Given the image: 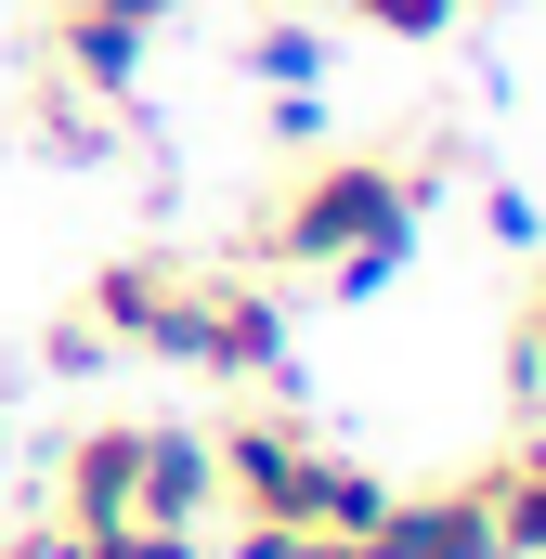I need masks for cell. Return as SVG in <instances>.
<instances>
[{
	"instance_id": "1",
	"label": "cell",
	"mask_w": 546,
	"mask_h": 559,
	"mask_svg": "<svg viewBox=\"0 0 546 559\" xmlns=\"http://www.w3.org/2000/svg\"><path fill=\"white\" fill-rule=\"evenodd\" d=\"M429 182H442V156H391V143L299 156V182L261 209V261H273V274H325L339 299H378V286L416 261Z\"/></svg>"
},
{
	"instance_id": "2",
	"label": "cell",
	"mask_w": 546,
	"mask_h": 559,
	"mask_svg": "<svg viewBox=\"0 0 546 559\" xmlns=\"http://www.w3.org/2000/svg\"><path fill=\"white\" fill-rule=\"evenodd\" d=\"M209 468H222V495H235L248 521L339 534V547H365V534H378V508H391V481H378V468L325 455L312 429H286V417H235L222 442H209Z\"/></svg>"
},
{
	"instance_id": "3",
	"label": "cell",
	"mask_w": 546,
	"mask_h": 559,
	"mask_svg": "<svg viewBox=\"0 0 546 559\" xmlns=\"http://www.w3.org/2000/svg\"><path fill=\"white\" fill-rule=\"evenodd\" d=\"M209 286H222V274H195V261H169V248H131V261L92 274V325H105L118 352L195 365V352H209Z\"/></svg>"
},
{
	"instance_id": "4",
	"label": "cell",
	"mask_w": 546,
	"mask_h": 559,
	"mask_svg": "<svg viewBox=\"0 0 546 559\" xmlns=\"http://www.w3.org/2000/svg\"><path fill=\"white\" fill-rule=\"evenodd\" d=\"M143 39L156 26H131L118 0H52V79L92 92V105H131L143 92Z\"/></svg>"
},
{
	"instance_id": "5",
	"label": "cell",
	"mask_w": 546,
	"mask_h": 559,
	"mask_svg": "<svg viewBox=\"0 0 546 559\" xmlns=\"http://www.w3.org/2000/svg\"><path fill=\"white\" fill-rule=\"evenodd\" d=\"M195 378H273V391H299V365H286V299L248 274L209 286V352H195Z\"/></svg>"
},
{
	"instance_id": "6",
	"label": "cell",
	"mask_w": 546,
	"mask_h": 559,
	"mask_svg": "<svg viewBox=\"0 0 546 559\" xmlns=\"http://www.w3.org/2000/svg\"><path fill=\"white\" fill-rule=\"evenodd\" d=\"M143 481V429H79L66 468H52V534H118Z\"/></svg>"
},
{
	"instance_id": "7",
	"label": "cell",
	"mask_w": 546,
	"mask_h": 559,
	"mask_svg": "<svg viewBox=\"0 0 546 559\" xmlns=\"http://www.w3.org/2000/svg\"><path fill=\"white\" fill-rule=\"evenodd\" d=\"M352 559H495L482 481H455V495H391V508H378V534H365Z\"/></svg>"
},
{
	"instance_id": "8",
	"label": "cell",
	"mask_w": 546,
	"mask_h": 559,
	"mask_svg": "<svg viewBox=\"0 0 546 559\" xmlns=\"http://www.w3.org/2000/svg\"><path fill=\"white\" fill-rule=\"evenodd\" d=\"M209 495H222V468H209V429H143L131 521H169V534H195V521H209Z\"/></svg>"
},
{
	"instance_id": "9",
	"label": "cell",
	"mask_w": 546,
	"mask_h": 559,
	"mask_svg": "<svg viewBox=\"0 0 546 559\" xmlns=\"http://www.w3.org/2000/svg\"><path fill=\"white\" fill-rule=\"evenodd\" d=\"M482 521H495V559H546V442L482 468Z\"/></svg>"
},
{
	"instance_id": "10",
	"label": "cell",
	"mask_w": 546,
	"mask_h": 559,
	"mask_svg": "<svg viewBox=\"0 0 546 559\" xmlns=\"http://www.w3.org/2000/svg\"><path fill=\"white\" fill-rule=\"evenodd\" d=\"M248 79H261V105H299V92L325 79V26H312V13H261V39H248Z\"/></svg>"
},
{
	"instance_id": "11",
	"label": "cell",
	"mask_w": 546,
	"mask_h": 559,
	"mask_svg": "<svg viewBox=\"0 0 546 559\" xmlns=\"http://www.w3.org/2000/svg\"><path fill=\"white\" fill-rule=\"evenodd\" d=\"M52 559H209V547L169 521H118V534H52Z\"/></svg>"
},
{
	"instance_id": "12",
	"label": "cell",
	"mask_w": 546,
	"mask_h": 559,
	"mask_svg": "<svg viewBox=\"0 0 546 559\" xmlns=\"http://www.w3.org/2000/svg\"><path fill=\"white\" fill-rule=\"evenodd\" d=\"M339 13H365L378 39H455V13H468V0H339Z\"/></svg>"
},
{
	"instance_id": "13",
	"label": "cell",
	"mask_w": 546,
	"mask_h": 559,
	"mask_svg": "<svg viewBox=\"0 0 546 559\" xmlns=\"http://www.w3.org/2000/svg\"><path fill=\"white\" fill-rule=\"evenodd\" d=\"M235 559H352V547H339V534H286V521H248V534H235Z\"/></svg>"
},
{
	"instance_id": "14",
	"label": "cell",
	"mask_w": 546,
	"mask_h": 559,
	"mask_svg": "<svg viewBox=\"0 0 546 559\" xmlns=\"http://www.w3.org/2000/svg\"><path fill=\"white\" fill-rule=\"evenodd\" d=\"M105 352H118V338H105V325H92V312H66V325H52V378H92V365H105Z\"/></svg>"
},
{
	"instance_id": "15",
	"label": "cell",
	"mask_w": 546,
	"mask_h": 559,
	"mask_svg": "<svg viewBox=\"0 0 546 559\" xmlns=\"http://www.w3.org/2000/svg\"><path fill=\"white\" fill-rule=\"evenodd\" d=\"M482 222H495L508 248H534V235H546V222H534V195H521V182H495V195H482Z\"/></svg>"
},
{
	"instance_id": "16",
	"label": "cell",
	"mask_w": 546,
	"mask_h": 559,
	"mask_svg": "<svg viewBox=\"0 0 546 559\" xmlns=\"http://www.w3.org/2000/svg\"><path fill=\"white\" fill-rule=\"evenodd\" d=\"M521 365L546 378V274H534V312H521Z\"/></svg>"
},
{
	"instance_id": "17",
	"label": "cell",
	"mask_w": 546,
	"mask_h": 559,
	"mask_svg": "<svg viewBox=\"0 0 546 559\" xmlns=\"http://www.w3.org/2000/svg\"><path fill=\"white\" fill-rule=\"evenodd\" d=\"M261 13H312V0H261Z\"/></svg>"
}]
</instances>
